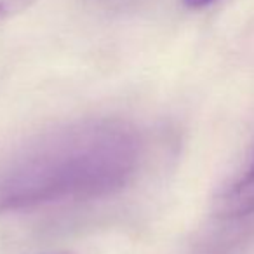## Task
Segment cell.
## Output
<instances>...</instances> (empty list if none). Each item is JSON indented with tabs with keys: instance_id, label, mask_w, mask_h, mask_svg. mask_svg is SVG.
<instances>
[{
	"instance_id": "5",
	"label": "cell",
	"mask_w": 254,
	"mask_h": 254,
	"mask_svg": "<svg viewBox=\"0 0 254 254\" xmlns=\"http://www.w3.org/2000/svg\"><path fill=\"white\" fill-rule=\"evenodd\" d=\"M54 254H70V253H54Z\"/></svg>"
},
{
	"instance_id": "1",
	"label": "cell",
	"mask_w": 254,
	"mask_h": 254,
	"mask_svg": "<svg viewBox=\"0 0 254 254\" xmlns=\"http://www.w3.org/2000/svg\"><path fill=\"white\" fill-rule=\"evenodd\" d=\"M141 157L139 134L122 120L44 131L0 159V214L112 195L134 180Z\"/></svg>"
},
{
	"instance_id": "3",
	"label": "cell",
	"mask_w": 254,
	"mask_h": 254,
	"mask_svg": "<svg viewBox=\"0 0 254 254\" xmlns=\"http://www.w3.org/2000/svg\"><path fill=\"white\" fill-rule=\"evenodd\" d=\"M37 0H0V23L7 21L32 7Z\"/></svg>"
},
{
	"instance_id": "2",
	"label": "cell",
	"mask_w": 254,
	"mask_h": 254,
	"mask_svg": "<svg viewBox=\"0 0 254 254\" xmlns=\"http://www.w3.org/2000/svg\"><path fill=\"white\" fill-rule=\"evenodd\" d=\"M218 219H240L254 216V143L242 166L218 190L212 200Z\"/></svg>"
},
{
	"instance_id": "4",
	"label": "cell",
	"mask_w": 254,
	"mask_h": 254,
	"mask_svg": "<svg viewBox=\"0 0 254 254\" xmlns=\"http://www.w3.org/2000/svg\"><path fill=\"white\" fill-rule=\"evenodd\" d=\"M214 2H218V0H183V4H185V7H188V9H204V7H207V5H211V4H214Z\"/></svg>"
}]
</instances>
